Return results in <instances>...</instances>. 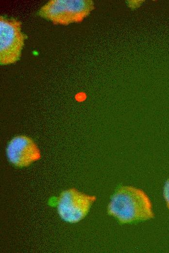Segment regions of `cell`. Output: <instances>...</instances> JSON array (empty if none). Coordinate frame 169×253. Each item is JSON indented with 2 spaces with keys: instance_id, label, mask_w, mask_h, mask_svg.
I'll return each instance as SVG.
<instances>
[{
  "instance_id": "cell-4",
  "label": "cell",
  "mask_w": 169,
  "mask_h": 253,
  "mask_svg": "<svg viewBox=\"0 0 169 253\" xmlns=\"http://www.w3.org/2000/svg\"><path fill=\"white\" fill-rule=\"evenodd\" d=\"M96 198L70 188L63 191L56 201L57 213L66 222L76 223L83 220L88 213Z\"/></svg>"
},
{
  "instance_id": "cell-3",
  "label": "cell",
  "mask_w": 169,
  "mask_h": 253,
  "mask_svg": "<svg viewBox=\"0 0 169 253\" xmlns=\"http://www.w3.org/2000/svg\"><path fill=\"white\" fill-rule=\"evenodd\" d=\"M25 35L21 31V23L14 19L0 17V63H16L21 56Z\"/></svg>"
},
{
  "instance_id": "cell-1",
  "label": "cell",
  "mask_w": 169,
  "mask_h": 253,
  "mask_svg": "<svg viewBox=\"0 0 169 253\" xmlns=\"http://www.w3.org/2000/svg\"><path fill=\"white\" fill-rule=\"evenodd\" d=\"M108 215L121 224L146 221L154 217L152 201L141 189L131 185H119L107 206Z\"/></svg>"
},
{
  "instance_id": "cell-6",
  "label": "cell",
  "mask_w": 169,
  "mask_h": 253,
  "mask_svg": "<svg viewBox=\"0 0 169 253\" xmlns=\"http://www.w3.org/2000/svg\"><path fill=\"white\" fill-rule=\"evenodd\" d=\"M163 197L169 210V178L166 181L163 187Z\"/></svg>"
},
{
  "instance_id": "cell-2",
  "label": "cell",
  "mask_w": 169,
  "mask_h": 253,
  "mask_svg": "<svg viewBox=\"0 0 169 253\" xmlns=\"http://www.w3.org/2000/svg\"><path fill=\"white\" fill-rule=\"evenodd\" d=\"M94 9L91 0H51L40 8L38 15L54 24L68 25L82 22Z\"/></svg>"
},
{
  "instance_id": "cell-5",
  "label": "cell",
  "mask_w": 169,
  "mask_h": 253,
  "mask_svg": "<svg viewBox=\"0 0 169 253\" xmlns=\"http://www.w3.org/2000/svg\"><path fill=\"white\" fill-rule=\"evenodd\" d=\"M9 161L16 166H28L41 157L39 149L34 142L25 136L13 138L6 147Z\"/></svg>"
}]
</instances>
